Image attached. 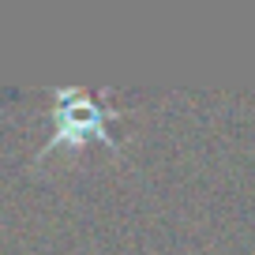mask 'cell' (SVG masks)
<instances>
[{"label": "cell", "instance_id": "cell-1", "mask_svg": "<svg viewBox=\"0 0 255 255\" xmlns=\"http://www.w3.org/2000/svg\"><path fill=\"white\" fill-rule=\"evenodd\" d=\"M56 120H60V131H56L53 146H56V143H83V135H87V131L105 135V131H102L105 117L98 113V105L90 102L87 94L60 90V109H56Z\"/></svg>", "mask_w": 255, "mask_h": 255}]
</instances>
